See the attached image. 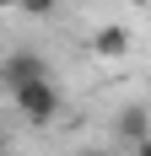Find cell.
I'll list each match as a JSON object with an SVG mask.
<instances>
[{"mask_svg":"<svg viewBox=\"0 0 151 156\" xmlns=\"http://www.w3.org/2000/svg\"><path fill=\"white\" fill-rule=\"evenodd\" d=\"M87 156H119V151H87Z\"/></svg>","mask_w":151,"mask_h":156,"instance_id":"52a82bcc","label":"cell"},{"mask_svg":"<svg viewBox=\"0 0 151 156\" xmlns=\"http://www.w3.org/2000/svg\"><path fill=\"white\" fill-rule=\"evenodd\" d=\"M92 54H97V59H124V54H130V27H124V22L97 27L92 32Z\"/></svg>","mask_w":151,"mask_h":156,"instance_id":"3957f363","label":"cell"},{"mask_svg":"<svg viewBox=\"0 0 151 156\" xmlns=\"http://www.w3.org/2000/svg\"><path fill=\"white\" fill-rule=\"evenodd\" d=\"M16 108H22V119L27 124H54L65 113V97H60V86H54V76L49 81H27V86H16Z\"/></svg>","mask_w":151,"mask_h":156,"instance_id":"6da1fadb","label":"cell"},{"mask_svg":"<svg viewBox=\"0 0 151 156\" xmlns=\"http://www.w3.org/2000/svg\"><path fill=\"white\" fill-rule=\"evenodd\" d=\"M54 5L60 0H16V11H27V16H54Z\"/></svg>","mask_w":151,"mask_h":156,"instance_id":"5b68a950","label":"cell"},{"mask_svg":"<svg viewBox=\"0 0 151 156\" xmlns=\"http://www.w3.org/2000/svg\"><path fill=\"white\" fill-rule=\"evenodd\" d=\"M119 135L130 145H146V108H140V102H130V108L119 113Z\"/></svg>","mask_w":151,"mask_h":156,"instance_id":"277c9868","label":"cell"},{"mask_svg":"<svg viewBox=\"0 0 151 156\" xmlns=\"http://www.w3.org/2000/svg\"><path fill=\"white\" fill-rule=\"evenodd\" d=\"M0 81H6V92L27 86V81H49V59H43V54H32V48H16V54L0 59Z\"/></svg>","mask_w":151,"mask_h":156,"instance_id":"7a4b0ae2","label":"cell"},{"mask_svg":"<svg viewBox=\"0 0 151 156\" xmlns=\"http://www.w3.org/2000/svg\"><path fill=\"white\" fill-rule=\"evenodd\" d=\"M0 11H16V0H0Z\"/></svg>","mask_w":151,"mask_h":156,"instance_id":"8992f818","label":"cell"},{"mask_svg":"<svg viewBox=\"0 0 151 156\" xmlns=\"http://www.w3.org/2000/svg\"><path fill=\"white\" fill-rule=\"evenodd\" d=\"M0 151H6V129H0Z\"/></svg>","mask_w":151,"mask_h":156,"instance_id":"ba28073f","label":"cell"}]
</instances>
